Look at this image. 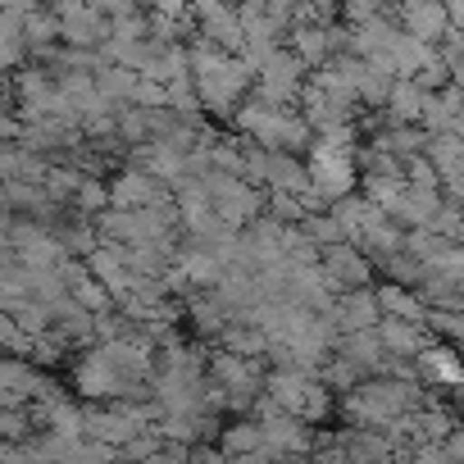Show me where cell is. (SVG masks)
<instances>
[{
  "label": "cell",
  "instance_id": "cell-1",
  "mask_svg": "<svg viewBox=\"0 0 464 464\" xmlns=\"http://www.w3.org/2000/svg\"><path fill=\"white\" fill-rule=\"evenodd\" d=\"M187 60H191V87H196V96H200V110H214V114L232 119V114L251 101L256 73H251V64H246L242 55H223V51L196 42V46L187 51Z\"/></svg>",
  "mask_w": 464,
  "mask_h": 464
},
{
  "label": "cell",
  "instance_id": "cell-2",
  "mask_svg": "<svg viewBox=\"0 0 464 464\" xmlns=\"http://www.w3.org/2000/svg\"><path fill=\"white\" fill-rule=\"evenodd\" d=\"M265 396H269L283 414H292V419H301V423H310V428L337 414V396L319 382V373H296V369L269 373V378H265Z\"/></svg>",
  "mask_w": 464,
  "mask_h": 464
},
{
  "label": "cell",
  "instance_id": "cell-3",
  "mask_svg": "<svg viewBox=\"0 0 464 464\" xmlns=\"http://www.w3.org/2000/svg\"><path fill=\"white\" fill-rule=\"evenodd\" d=\"M205 191H209V205L218 214L223 227L232 232H246L256 218H265V191H256L251 182H242L237 173H205Z\"/></svg>",
  "mask_w": 464,
  "mask_h": 464
},
{
  "label": "cell",
  "instance_id": "cell-4",
  "mask_svg": "<svg viewBox=\"0 0 464 464\" xmlns=\"http://www.w3.org/2000/svg\"><path fill=\"white\" fill-rule=\"evenodd\" d=\"M305 169H310V187H314L328 205H337V200H346V196H355V191H360V187H355V182H360L355 155H337V150L310 146Z\"/></svg>",
  "mask_w": 464,
  "mask_h": 464
},
{
  "label": "cell",
  "instance_id": "cell-5",
  "mask_svg": "<svg viewBox=\"0 0 464 464\" xmlns=\"http://www.w3.org/2000/svg\"><path fill=\"white\" fill-rule=\"evenodd\" d=\"M319 269H324V278L333 283L337 296H342V292H364V287H373V265H369V256H364L360 246H351V242L328 246V251L319 256Z\"/></svg>",
  "mask_w": 464,
  "mask_h": 464
},
{
  "label": "cell",
  "instance_id": "cell-6",
  "mask_svg": "<svg viewBox=\"0 0 464 464\" xmlns=\"http://www.w3.org/2000/svg\"><path fill=\"white\" fill-rule=\"evenodd\" d=\"M328 324L337 328V337H355V333H373L382 324V310H378V296L373 287L364 292H342L328 310Z\"/></svg>",
  "mask_w": 464,
  "mask_h": 464
},
{
  "label": "cell",
  "instance_id": "cell-7",
  "mask_svg": "<svg viewBox=\"0 0 464 464\" xmlns=\"http://www.w3.org/2000/svg\"><path fill=\"white\" fill-rule=\"evenodd\" d=\"M396 24L405 37L423 42V46H441V37L450 33V14L446 5H432V0H414V5H401L396 10Z\"/></svg>",
  "mask_w": 464,
  "mask_h": 464
},
{
  "label": "cell",
  "instance_id": "cell-8",
  "mask_svg": "<svg viewBox=\"0 0 464 464\" xmlns=\"http://www.w3.org/2000/svg\"><path fill=\"white\" fill-rule=\"evenodd\" d=\"M414 364H419V382H423V387H450V392L464 387V355H459L455 346L432 342Z\"/></svg>",
  "mask_w": 464,
  "mask_h": 464
},
{
  "label": "cell",
  "instance_id": "cell-9",
  "mask_svg": "<svg viewBox=\"0 0 464 464\" xmlns=\"http://www.w3.org/2000/svg\"><path fill=\"white\" fill-rule=\"evenodd\" d=\"M378 342L392 360H419L432 346V333L423 324H401V319H382L378 324Z\"/></svg>",
  "mask_w": 464,
  "mask_h": 464
},
{
  "label": "cell",
  "instance_id": "cell-10",
  "mask_svg": "<svg viewBox=\"0 0 464 464\" xmlns=\"http://www.w3.org/2000/svg\"><path fill=\"white\" fill-rule=\"evenodd\" d=\"M110 196H114L119 209H132V214H137V209H150V205H160V200H169V196H164V182H155L146 169H132V173L114 178Z\"/></svg>",
  "mask_w": 464,
  "mask_h": 464
},
{
  "label": "cell",
  "instance_id": "cell-11",
  "mask_svg": "<svg viewBox=\"0 0 464 464\" xmlns=\"http://www.w3.org/2000/svg\"><path fill=\"white\" fill-rule=\"evenodd\" d=\"M218 455H223V459L265 455V432H260V423L246 414V419H232L227 428H218Z\"/></svg>",
  "mask_w": 464,
  "mask_h": 464
},
{
  "label": "cell",
  "instance_id": "cell-12",
  "mask_svg": "<svg viewBox=\"0 0 464 464\" xmlns=\"http://www.w3.org/2000/svg\"><path fill=\"white\" fill-rule=\"evenodd\" d=\"M373 296H378L382 319H401V324H423L428 328V305L419 301V292L396 287V283H382V287H373Z\"/></svg>",
  "mask_w": 464,
  "mask_h": 464
},
{
  "label": "cell",
  "instance_id": "cell-13",
  "mask_svg": "<svg viewBox=\"0 0 464 464\" xmlns=\"http://www.w3.org/2000/svg\"><path fill=\"white\" fill-rule=\"evenodd\" d=\"M432 55H437V46H423V42H414V37H405V33H401V37L392 42V51H387V60H392L396 78H405V82H410V78L432 60Z\"/></svg>",
  "mask_w": 464,
  "mask_h": 464
},
{
  "label": "cell",
  "instance_id": "cell-14",
  "mask_svg": "<svg viewBox=\"0 0 464 464\" xmlns=\"http://www.w3.org/2000/svg\"><path fill=\"white\" fill-rule=\"evenodd\" d=\"M423 160L441 173V178H450L455 169H464V137H455V132H441V137H428V150H423Z\"/></svg>",
  "mask_w": 464,
  "mask_h": 464
},
{
  "label": "cell",
  "instance_id": "cell-15",
  "mask_svg": "<svg viewBox=\"0 0 464 464\" xmlns=\"http://www.w3.org/2000/svg\"><path fill=\"white\" fill-rule=\"evenodd\" d=\"M432 237H441V242H450V246H464V209L459 205H450V200H441L437 205V214L423 223Z\"/></svg>",
  "mask_w": 464,
  "mask_h": 464
},
{
  "label": "cell",
  "instance_id": "cell-16",
  "mask_svg": "<svg viewBox=\"0 0 464 464\" xmlns=\"http://www.w3.org/2000/svg\"><path fill=\"white\" fill-rule=\"evenodd\" d=\"M378 274H387V283L410 287V292L423 283V265H419L414 256H405V251H401V256H392V260H382V265H378Z\"/></svg>",
  "mask_w": 464,
  "mask_h": 464
},
{
  "label": "cell",
  "instance_id": "cell-17",
  "mask_svg": "<svg viewBox=\"0 0 464 464\" xmlns=\"http://www.w3.org/2000/svg\"><path fill=\"white\" fill-rule=\"evenodd\" d=\"M405 182H410V187H423V191H441V173H437L423 155L405 160Z\"/></svg>",
  "mask_w": 464,
  "mask_h": 464
},
{
  "label": "cell",
  "instance_id": "cell-18",
  "mask_svg": "<svg viewBox=\"0 0 464 464\" xmlns=\"http://www.w3.org/2000/svg\"><path fill=\"white\" fill-rule=\"evenodd\" d=\"M441 450H446V459H450V464H464V423H459V428L441 441Z\"/></svg>",
  "mask_w": 464,
  "mask_h": 464
},
{
  "label": "cell",
  "instance_id": "cell-19",
  "mask_svg": "<svg viewBox=\"0 0 464 464\" xmlns=\"http://www.w3.org/2000/svg\"><path fill=\"white\" fill-rule=\"evenodd\" d=\"M414 464H450V459H446L441 446H419V450H414Z\"/></svg>",
  "mask_w": 464,
  "mask_h": 464
},
{
  "label": "cell",
  "instance_id": "cell-20",
  "mask_svg": "<svg viewBox=\"0 0 464 464\" xmlns=\"http://www.w3.org/2000/svg\"><path fill=\"white\" fill-rule=\"evenodd\" d=\"M446 14H450V28H455V33H464V0H455V5H446Z\"/></svg>",
  "mask_w": 464,
  "mask_h": 464
},
{
  "label": "cell",
  "instance_id": "cell-21",
  "mask_svg": "<svg viewBox=\"0 0 464 464\" xmlns=\"http://www.w3.org/2000/svg\"><path fill=\"white\" fill-rule=\"evenodd\" d=\"M459 355H464V351H459Z\"/></svg>",
  "mask_w": 464,
  "mask_h": 464
}]
</instances>
